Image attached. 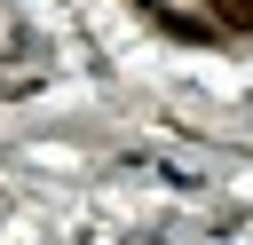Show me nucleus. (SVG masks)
I'll use <instances>...</instances> for the list:
<instances>
[{"label": "nucleus", "instance_id": "nucleus-1", "mask_svg": "<svg viewBox=\"0 0 253 245\" xmlns=\"http://www.w3.org/2000/svg\"><path fill=\"white\" fill-rule=\"evenodd\" d=\"M213 8H221L229 24H253V0H213Z\"/></svg>", "mask_w": 253, "mask_h": 245}]
</instances>
